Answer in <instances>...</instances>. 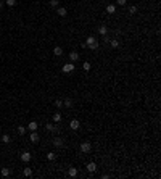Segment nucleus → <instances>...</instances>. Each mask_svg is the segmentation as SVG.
<instances>
[{
    "mask_svg": "<svg viewBox=\"0 0 161 179\" xmlns=\"http://www.w3.org/2000/svg\"><path fill=\"white\" fill-rule=\"evenodd\" d=\"M85 45L90 48V50H97L98 48V42H97V37L95 36H89L87 40H85Z\"/></svg>",
    "mask_w": 161,
    "mask_h": 179,
    "instance_id": "f257e3e1",
    "label": "nucleus"
},
{
    "mask_svg": "<svg viewBox=\"0 0 161 179\" xmlns=\"http://www.w3.org/2000/svg\"><path fill=\"white\" fill-rule=\"evenodd\" d=\"M90 150H92V145L89 144V142H82L80 144V152L82 153H90Z\"/></svg>",
    "mask_w": 161,
    "mask_h": 179,
    "instance_id": "f03ea898",
    "label": "nucleus"
},
{
    "mask_svg": "<svg viewBox=\"0 0 161 179\" xmlns=\"http://www.w3.org/2000/svg\"><path fill=\"white\" fill-rule=\"evenodd\" d=\"M61 71L63 73H71V71H74V63H66V65H63L61 66Z\"/></svg>",
    "mask_w": 161,
    "mask_h": 179,
    "instance_id": "7ed1b4c3",
    "label": "nucleus"
},
{
    "mask_svg": "<svg viewBox=\"0 0 161 179\" xmlns=\"http://www.w3.org/2000/svg\"><path fill=\"white\" fill-rule=\"evenodd\" d=\"M31 158H32V156H31V153H29V152H23V153H21V161H24V163L31 161Z\"/></svg>",
    "mask_w": 161,
    "mask_h": 179,
    "instance_id": "20e7f679",
    "label": "nucleus"
},
{
    "mask_svg": "<svg viewBox=\"0 0 161 179\" xmlns=\"http://www.w3.org/2000/svg\"><path fill=\"white\" fill-rule=\"evenodd\" d=\"M53 145H55V147H63L65 142H63L61 137H55V139H53Z\"/></svg>",
    "mask_w": 161,
    "mask_h": 179,
    "instance_id": "39448f33",
    "label": "nucleus"
},
{
    "mask_svg": "<svg viewBox=\"0 0 161 179\" xmlns=\"http://www.w3.org/2000/svg\"><path fill=\"white\" fill-rule=\"evenodd\" d=\"M79 126H80V123L77 119H71V123H69V128L74 129V131H76V129H79Z\"/></svg>",
    "mask_w": 161,
    "mask_h": 179,
    "instance_id": "423d86ee",
    "label": "nucleus"
},
{
    "mask_svg": "<svg viewBox=\"0 0 161 179\" xmlns=\"http://www.w3.org/2000/svg\"><path fill=\"white\" fill-rule=\"evenodd\" d=\"M87 171H89V173H95V171H97V165L93 163V161L87 163Z\"/></svg>",
    "mask_w": 161,
    "mask_h": 179,
    "instance_id": "0eeeda50",
    "label": "nucleus"
},
{
    "mask_svg": "<svg viewBox=\"0 0 161 179\" xmlns=\"http://www.w3.org/2000/svg\"><path fill=\"white\" fill-rule=\"evenodd\" d=\"M29 139H31V142H39V134H37V131H32L31 132V136H29Z\"/></svg>",
    "mask_w": 161,
    "mask_h": 179,
    "instance_id": "6e6552de",
    "label": "nucleus"
},
{
    "mask_svg": "<svg viewBox=\"0 0 161 179\" xmlns=\"http://www.w3.org/2000/svg\"><path fill=\"white\" fill-rule=\"evenodd\" d=\"M69 60L73 63H76L77 60H79V53H77V52H71V53H69Z\"/></svg>",
    "mask_w": 161,
    "mask_h": 179,
    "instance_id": "1a4fd4ad",
    "label": "nucleus"
},
{
    "mask_svg": "<svg viewBox=\"0 0 161 179\" xmlns=\"http://www.w3.org/2000/svg\"><path fill=\"white\" fill-rule=\"evenodd\" d=\"M106 13H110V15H113V13H116V5H113V3L106 5Z\"/></svg>",
    "mask_w": 161,
    "mask_h": 179,
    "instance_id": "9d476101",
    "label": "nucleus"
},
{
    "mask_svg": "<svg viewBox=\"0 0 161 179\" xmlns=\"http://www.w3.org/2000/svg\"><path fill=\"white\" fill-rule=\"evenodd\" d=\"M37 128H39V126H37V123H35V121H31V123L27 124V129H29L31 132H32V131H37Z\"/></svg>",
    "mask_w": 161,
    "mask_h": 179,
    "instance_id": "9b49d317",
    "label": "nucleus"
},
{
    "mask_svg": "<svg viewBox=\"0 0 161 179\" xmlns=\"http://www.w3.org/2000/svg\"><path fill=\"white\" fill-rule=\"evenodd\" d=\"M57 13H58V15H60V16L63 18V16H66V15H68V10H66L65 7H60V8L57 10Z\"/></svg>",
    "mask_w": 161,
    "mask_h": 179,
    "instance_id": "f8f14e48",
    "label": "nucleus"
},
{
    "mask_svg": "<svg viewBox=\"0 0 161 179\" xmlns=\"http://www.w3.org/2000/svg\"><path fill=\"white\" fill-rule=\"evenodd\" d=\"M98 34L105 37V36L108 34V27H106V26H100V27H98Z\"/></svg>",
    "mask_w": 161,
    "mask_h": 179,
    "instance_id": "ddd939ff",
    "label": "nucleus"
},
{
    "mask_svg": "<svg viewBox=\"0 0 161 179\" xmlns=\"http://www.w3.org/2000/svg\"><path fill=\"white\" fill-rule=\"evenodd\" d=\"M63 107H66V108H73V100H71V98H65V100H63Z\"/></svg>",
    "mask_w": 161,
    "mask_h": 179,
    "instance_id": "4468645a",
    "label": "nucleus"
},
{
    "mask_svg": "<svg viewBox=\"0 0 161 179\" xmlns=\"http://www.w3.org/2000/svg\"><path fill=\"white\" fill-rule=\"evenodd\" d=\"M47 160H48V161H55V160H57V153L55 152H48L47 153Z\"/></svg>",
    "mask_w": 161,
    "mask_h": 179,
    "instance_id": "2eb2a0df",
    "label": "nucleus"
},
{
    "mask_svg": "<svg viewBox=\"0 0 161 179\" xmlns=\"http://www.w3.org/2000/svg\"><path fill=\"white\" fill-rule=\"evenodd\" d=\"M110 45H111V48H118L119 47V40L118 39H111L110 40Z\"/></svg>",
    "mask_w": 161,
    "mask_h": 179,
    "instance_id": "dca6fc26",
    "label": "nucleus"
},
{
    "mask_svg": "<svg viewBox=\"0 0 161 179\" xmlns=\"http://www.w3.org/2000/svg\"><path fill=\"white\" fill-rule=\"evenodd\" d=\"M53 55H57V57H61V55H63L61 47H55V48H53Z\"/></svg>",
    "mask_w": 161,
    "mask_h": 179,
    "instance_id": "f3484780",
    "label": "nucleus"
},
{
    "mask_svg": "<svg viewBox=\"0 0 161 179\" xmlns=\"http://www.w3.org/2000/svg\"><path fill=\"white\" fill-rule=\"evenodd\" d=\"M45 129H47V131H58V128H57V126H53L52 123H47V124H45Z\"/></svg>",
    "mask_w": 161,
    "mask_h": 179,
    "instance_id": "a211bd4d",
    "label": "nucleus"
},
{
    "mask_svg": "<svg viewBox=\"0 0 161 179\" xmlns=\"http://www.w3.org/2000/svg\"><path fill=\"white\" fill-rule=\"evenodd\" d=\"M53 121H55V123H60V121H61V113H60V111H57L53 115Z\"/></svg>",
    "mask_w": 161,
    "mask_h": 179,
    "instance_id": "6ab92c4d",
    "label": "nucleus"
},
{
    "mask_svg": "<svg viewBox=\"0 0 161 179\" xmlns=\"http://www.w3.org/2000/svg\"><path fill=\"white\" fill-rule=\"evenodd\" d=\"M68 174L71 176V178H76V176H77V169H76V168H69Z\"/></svg>",
    "mask_w": 161,
    "mask_h": 179,
    "instance_id": "aec40b11",
    "label": "nucleus"
},
{
    "mask_svg": "<svg viewBox=\"0 0 161 179\" xmlns=\"http://www.w3.org/2000/svg\"><path fill=\"white\" fill-rule=\"evenodd\" d=\"M2 176H5V178H8V176L12 174V171H10V169H8V168H2Z\"/></svg>",
    "mask_w": 161,
    "mask_h": 179,
    "instance_id": "412c9836",
    "label": "nucleus"
},
{
    "mask_svg": "<svg viewBox=\"0 0 161 179\" xmlns=\"http://www.w3.org/2000/svg\"><path fill=\"white\" fill-rule=\"evenodd\" d=\"M137 10H138L137 5H130V7H129V13H130V15H135V13H137Z\"/></svg>",
    "mask_w": 161,
    "mask_h": 179,
    "instance_id": "4be33fe9",
    "label": "nucleus"
},
{
    "mask_svg": "<svg viewBox=\"0 0 161 179\" xmlns=\"http://www.w3.org/2000/svg\"><path fill=\"white\" fill-rule=\"evenodd\" d=\"M2 142H3V144H10V136H8V134H3V136H2Z\"/></svg>",
    "mask_w": 161,
    "mask_h": 179,
    "instance_id": "5701e85b",
    "label": "nucleus"
},
{
    "mask_svg": "<svg viewBox=\"0 0 161 179\" xmlns=\"http://www.w3.org/2000/svg\"><path fill=\"white\" fill-rule=\"evenodd\" d=\"M90 68H92V65H90L89 61H85L84 65H82V70H84V71H90Z\"/></svg>",
    "mask_w": 161,
    "mask_h": 179,
    "instance_id": "b1692460",
    "label": "nucleus"
},
{
    "mask_svg": "<svg viewBox=\"0 0 161 179\" xmlns=\"http://www.w3.org/2000/svg\"><path fill=\"white\" fill-rule=\"evenodd\" d=\"M24 132H26V128H24V126H18V134L19 136H24Z\"/></svg>",
    "mask_w": 161,
    "mask_h": 179,
    "instance_id": "393cba45",
    "label": "nucleus"
},
{
    "mask_svg": "<svg viewBox=\"0 0 161 179\" xmlns=\"http://www.w3.org/2000/svg\"><path fill=\"white\" fill-rule=\"evenodd\" d=\"M24 176H26V178L32 176V169H31V168H24Z\"/></svg>",
    "mask_w": 161,
    "mask_h": 179,
    "instance_id": "a878e982",
    "label": "nucleus"
},
{
    "mask_svg": "<svg viewBox=\"0 0 161 179\" xmlns=\"http://www.w3.org/2000/svg\"><path fill=\"white\" fill-rule=\"evenodd\" d=\"M55 107H57V108L60 110V108L63 107V100H60V98H58V100H55Z\"/></svg>",
    "mask_w": 161,
    "mask_h": 179,
    "instance_id": "bb28decb",
    "label": "nucleus"
},
{
    "mask_svg": "<svg viewBox=\"0 0 161 179\" xmlns=\"http://www.w3.org/2000/svg\"><path fill=\"white\" fill-rule=\"evenodd\" d=\"M5 3H7L8 7H15V5H16V0H5Z\"/></svg>",
    "mask_w": 161,
    "mask_h": 179,
    "instance_id": "cd10ccee",
    "label": "nucleus"
},
{
    "mask_svg": "<svg viewBox=\"0 0 161 179\" xmlns=\"http://www.w3.org/2000/svg\"><path fill=\"white\" fill-rule=\"evenodd\" d=\"M58 3H60L58 0H50V5H52L53 8H57V7H58Z\"/></svg>",
    "mask_w": 161,
    "mask_h": 179,
    "instance_id": "c85d7f7f",
    "label": "nucleus"
},
{
    "mask_svg": "<svg viewBox=\"0 0 161 179\" xmlns=\"http://www.w3.org/2000/svg\"><path fill=\"white\" fill-rule=\"evenodd\" d=\"M118 5L119 7H124L126 5V0H118Z\"/></svg>",
    "mask_w": 161,
    "mask_h": 179,
    "instance_id": "c756f323",
    "label": "nucleus"
},
{
    "mask_svg": "<svg viewBox=\"0 0 161 179\" xmlns=\"http://www.w3.org/2000/svg\"><path fill=\"white\" fill-rule=\"evenodd\" d=\"M2 8H3V2H0V10H2Z\"/></svg>",
    "mask_w": 161,
    "mask_h": 179,
    "instance_id": "7c9ffc66",
    "label": "nucleus"
},
{
    "mask_svg": "<svg viewBox=\"0 0 161 179\" xmlns=\"http://www.w3.org/2000/svg\"><path fill=\"white\" fill-rule=\"evenodd\" d=\"M0 2H3V3H5V0H0Z\"/></svg>",
    "mask_w": 161,
    "mask_h": 179,
    "instance_id": "2f4dec72",
    "label": "nucleus"
}]
</instances>
